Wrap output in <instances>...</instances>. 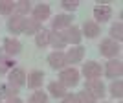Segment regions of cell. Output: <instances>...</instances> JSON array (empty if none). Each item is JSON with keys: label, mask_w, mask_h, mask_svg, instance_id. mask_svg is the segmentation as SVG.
<instances>
[{"label": "cell", "mask_w": 123, "mask_h": 103, "mask_svg": "<svg viewBox=\"0 0 123 103\" xmlns=\"http://www.w3.org/2000/svg\"><path fill=\"white\" fill-rule=\"evenodd\" d=\"M83 55H85V48L83 46H74L72 50L66 53V63H79V61H83Z\"/></svg>", "instance_id": "cell-9"}, {"label": "cell", "mask_w": 123, "mask_h": 103, "mask_svg": "<svg viewBox=\"0 0 123 103\" xmlns=\"http://www.w3.org/2000/svg\"><path fill=\"white\" fill-rule=\"evenodd\" d=\"M48 63H50L51 68H62L66 64V55L62 52H53L48 55Z\"/></svg>", "instance_id": "cell-6"}, {"label": "cell", "mask_w": 123, "mask_h": 103, "mask_svg": "<svg viewBox=\"0 0 123 103\" xmlns=\"http://www.w3.org/2000/svg\"><path fill=\"white\" fill-rule=\"evenodd\" d=\"M94 17L98 19V20H101V22H105V20H108L110 17H112V9H110V6H107V4H98L96 7H94Z\"/></svg>", "instance_id": "cell-5"}, {"label": "cell", "mask_w": 123, "mask_h": 103, "mask_svg": "<svg viewBox=\"0 0 123 103\" xmlns=\"http://www.w3.org/2000/svg\"><path fill=\"white\" fill-rule=\"evenodd\" d=\"M70 22H72V17L70 15H59L53 19V28L55 30H61V28H68L70 26Z\"/></svg>", "instance_id": "cell-15"}, {"label": "cell", "mask_w": 123, "mask_h": 103, "mask_svg": "<svg viewBox=\"0 0 123 103\" xmlns=\"http://www.w3.org/2000/svg\"><path fill=\"white\" fill-rule=\"evenodd\" d=\"M62 103H77V99H75V96H64Z\"/></svg>", "instance_id": "cell-30"}, {"label": "cell", "mask_w": 123, "mask_h": 103, "mask_svg": "<svg viewBox=\"0 0 123 103\" xmlns=\"http://www.w3.org/2000/svg\"><path fill=\"white\" fill-rule=\"evenodd\" d=\"M99 50H101L103 55L114 57V55H118V52H119V44L116 41H112V39H105V41L99 44Z\"/></svg>", "instance_id": "cell-2"}, {"label": "cell", "mask_w": 123, "mask_h": 103, "mask_svg": "<svg viewBox=\"0 0 123 103\" xmlns=\"http://www.w3.org/2000/svg\"><path fill=\"white\" fill-rule=\"evenodd\" d=\"M50 92H51V96H55V98H62V96H66V88H64V85L62 83H50Z\"/></svg>", "instance_id": "cell-16"}, {"label": "cell", "mask_w": 123, "mask_h": 103, "mask_svg": "<svg viewBox=\"0 0 123 103\" xmlns=\"http://www.w3.org/2000/svg\"><path fill=\"white\" fill-rule=\"evenodd\" d=\"M17 92H18V87L11 85V83L2 87V96H6V98H13V96H17Z\"/></svg>", "instance_id": "cell-21"}, {"label": "cell", "mask_w": 123, "mask_h": 103, "mask_svg": "<svg viewBox=\"0 0 123 103\" xmlns=\"http://www.w3.org/2000/svg\"><path fill=\"white\" fill-rule=\"evenodd\" d=\"M46 101H48V96H46L44 92H41V90H39V92H35V94L30 98V103H46Z\"/></svg>", "instance_id": "cell-27"}, {"label": "cell", "mask_w": 123, "mask_h": 103, "mask_svg": "<svg viewBox=\"0 0 123 103\" xmlns=\"http://www.w3.org/2000/svg\"><path fill=\"white\" fill-rule=\"evenodd\" d=\"M85 90H86L88 94H92L94 98H103V96H105V85H103L99 79H88Z\"/></svg>", "instance_id": "cell-1"}, {"label": "cell", "mask_w": 123, "mask_h": 103, "mask_svg": "<svg viewBox=\"0 0 123 103\" xmlns=\"http://www.w3.org/2000/svg\"><path fill=\"white\" fill-rule=\"evenodd\" d=\"M15 9L18 15H26L28 11H30V2L28 0H20L18 4H15Z\"/></svg>", "instance_id": "cell-26"}, {"label": "cell", "mask_w": 123, "mask_h": 103, "mask_svg": "<svg viewBox=\"0 0 123 103\" xmlns=\"http://www.w3.org/2000/svg\"><path fill=\"white\" fill-rule=\"evenodd\" d=\"M121 61H108L107 64V76L108 77H116V76H121Z\"/></svg>", "instance_id": "cell-13"}, {"label": "cell", "mask_w": 123, "mask_h": 103, "mask_svg": "<svg viewBox=\"0 0 123 103\" xmlns=\"http://www.w3.org/2000/svg\"><path fill=\"white\" fill-rule=\"evenodd\" d=\"M79 81V72L74 70V68H68V70H62L61 72V83L64 87H74Z\"/></svg>", "instance_id": "cell-3"}, {"label": "cell", "mask_w": 123, "mask_h": 103, "mask_svg": "<svg viewBox=\"0 0 123 103\" xmlns=\"http://www.w3.org/2000/svg\"><path fill=\"white\" fill-rule=\"evenodd\" d=\"M83 74L88 77V79H98L101 76V66L94 61H88L85 66H83Z\"/></svg>", "instance_id": "cell-4"}, {"label": "cell", "mask_w": 123, "mask_h": 103, "mask_svg": "<svg viewBox=\"0 0 123 103\" xmlns=\"http://www.w3.org/2000/svg\"><path fill=\"white\" fill-rule=\"evenodd\" d=\"M13 64H15V61H13V59H9V57L0 59V74H6L9 68H13Z\"/></svg>", "instance_id": "cell-25"}, {"label": "cell", "mask_w": 123, "mask_h": 103, "mask_svg": "<svg viewBox=\"0 0 123 103\" xmlns=\"http://www.w3.org/2000/svg\"><path fill=\"white\" fill-rule=\"evenodd\" d=\"M9 30L13 31V33H22V26H24V19L22 17H13L9 20Z\"/></svg>", "instance_id": "cell-18"}, {"label": "cell", "mask_w": 123, "mask_h": 103, "mask_svg": "<svg viewBox=\"0 0 123 103\" xmlns=\"http://www.w3.org/2000/svg\"><path fill=\"white\" fill-rule=\"evenodd\" d=\"M13 9H15V4L11 0H2L0 2V13L2 15H9V13H13Z\"/></svg>", "instance_id": "cell-22"}, {"label": "cell", "mask_w": 123, "mask_h": 103, "mask_svg": "<svg viewBox=\"0 0 123 103\" xmlns=\"http://www.w3.org/2000/svg\"><path fill=\"white\" fill-rule=\"evenodd\" d=\"M9 83H11V85H15V87H24V85H26V74H24V70H20V68L11 70Z\"/></svg>", "instance_id": "cell-8"}, {"label": "cell", "mask_w": 123, "mask_h": 103, "mask_svg": "<svg viewBox=\"0 0 123 103\" xmlns=\"http://www.w3.org/2000/svg\"><path fill=\"white\" fill-rule=\"evenodd\" d=\"M75 99H77V103H94V96H92V94H88L86 90L79 92L75 96Z\"/></svg>", "instance_id": "cell-24"}, {"label": "cell", "mask_w": 123, "mask_h": 103, "mask_svg": "<svg viewBox=\"0 0 123 103\" xmlns=\"http://www.w3.org/2000/svg\"><path fill=\"white\" fill-rule=\"evenodd\" d=\"M83 30H85V35L86 37H96L99 33V26L96 22H85Z\"/></svg>", "instance_id": "cell-20"}, {"label": "cell", "mask_w": 123, "mask_h": 103, "mask_svg": "<svg viewBox=\"0 0 123 103\" xmlns=\"http://www.w3.org/2000/svg\"><path fill=\"white\" fill-rule=\"evenodd\" d=\"M50 42L53 44V46H57V48H61V46L66 44V41H64V37H62L61 31H53V33H50Z\"/></svg>", "instance_id": "cell-19"}, {"label": "cell", "mask_w": 123, "mask_h": 103, "mask_svg": "<svg viewBox=\"0 0 123 103\" xmlns=\"http://www.w3.org/2000/svg\"><path fill=\"white\" fill-rule=\"evenodd\" d=\"M33 17H35V20H37V22L46 20L48 17H50V6H46V4H39L35 9H33Z\"/></svg>", "instance_id": "cell-10"}, {"label": "cell", "mask_w": 123, "mask_h": 103, "mask_svg": "<svg viewBox=\"0 0 123 103\" xmlns=\"http://www.w3.org/2000/svg\"><path fill=\"white\" fill-rule=\"evenodd\" d=\"M110 35H112L114 39H118V41L123 39V24L121 22H118V24H114L112 28H110Z\"/></svg>", "instance_id": "cell-23"}, {"label": "cell", "mask_w": 123, "mask_h": 103, "mask_svg": "<svg viewBox=\"0 0 123 103\" xmlns=\"http://www.w3.org/2000/svg\"><path fill=\"white\" fill-rule=\"evenodd\" d=\"M62 37H64V41H66V42L79 44V42H81V30H79V28H75V26L66 28V31L62 33Z\"/></svg>", "instance_id": "cell-7"}, {"label": "cell", "mask_w": 123, "mask_h": 103, "mask_svg": "<svg viewBox=\"0 0 123 103\" xmlns=\"http://www.w3.org/2000/svg\"><path fill=\"white\" fill-rule=\"evenodd\" d=\"M77 2L75 0H62V7H64V9H77Z\"/></svg>", "instance_id": "cell-29"}, {"label": "cell", "mask_w": 123, "mask_h": 103, "mask_svg": "<svg viewBox=\"0 0 123 103\" xmlns=\"http://www.w3.org/2000/svg\"><path fill=\"white\" fill-rule=\"evenodd\" d=\"M4 44H6V52H7V53H13V55H17V53L22 50V44L17 41V39H9V37H7L4 41Z\"/></svg>", "instance_id": "cell-14"}, {"label": "cell", "mask_w": 123, "mask_h": 103, "mask_svg": "<svg viewBox=\"0 0 123 103\" xmlns=\"http://www.w3.org/2000/svg\"><path fill=\"white\" fill-rule=\"evenodd\" d=\"M39 30H41V24H39L35 19H28V20L24 19L22 33H28V35H31V33H39Z\"/></svg>", "instance_id": "cell-11"}, {"label": "cell", "mask_w": 123, "mask_h": 103, "mask_svg": "<svg viewBox=\"0 0 123 103\" xmlns=\"http://www.w3.org/2000/svg\"><path fill=\"white\" fill-rule=\"evenodd\" d=\"M7 103H22V101H20V99H17V98H15V99L9 98V99H7Z\"/></svg>", "instance_id": "cell-31"}, {"label": "cell", "mask_w": 123, "mask_h": 103, "mask_svg": "<svg viewBox=\"0 0 123 103\" xmlns=\"http://www.w3.org/2000/svg\"><path fill=\"white\" fill-rule=\"evenodd\" d=\"M42 79H44V74L41 70H35V72L30 74V79H28V87L30 88H39L42 85Z\"/></svg>", "instance_id": "cell-12"}, {"label": "cell", "mask_w": 123, "mask_h": 103, "mask_svg": "<svg viewBox=\"0 0 123 103\" xmlns=\"http://www.w3.org/2000/svg\"><path fill=\"white\" fill-rule=\"evenodd\" d=\"M110 90H112V96H116V98H121V96H123V83H121V81L112 83Z\"/></svg>", "instance_id": "cell-28"}, {"label": "cell", "mask_w": 123, "mask_h": 103, "mask_svg": "<svg viewBox=\"0 0 123 103\" xmlns=\"http://www.w3.org/2000/svg\"><path fill=\"white\" fill-rule=\"evenodd\" d=\"M35 42H37V46H48V42H50V31L48 30H39V33H37L35 37Z\"/></svg>", "instance_id": "cell-17"}]
</instances>
